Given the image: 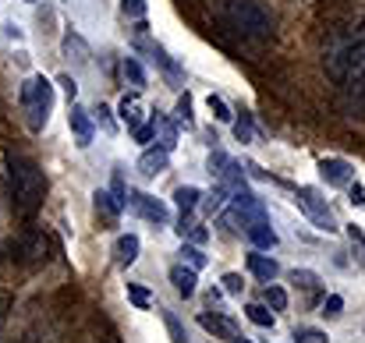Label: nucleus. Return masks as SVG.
Segmentation results:
<instances>
[{"mask_svg": "<svg viewBox=\"0 0 365 343\" xmlns=\"http://www.w3.org/2000/svg\"><path fill=\"white\" fill-rule=\"evenodd\" d=\"M7 188H11V206L21 216H32L43 199H46V174L39 170L36 159L29 156H11L7 159Z\"/></svg>", "mask_w": 365, "mask_h": 343, "instance_id": "nucleus-1", "label": "nucleus"}, {"mask_svg": "<svg viewBox=\"0 0 365 343\" xmlns=\"http://www.w3.org/2000/svg\"><path fill=\"white\" fill-rule=\"evenodd\" d=\"M224 21L245 39H269L273 18L259 0H224Z\"/></svg>", "mask_w": 365, "mask_h": 343, "instance_id": "nucleus-2", "label": "nucleus"}, {"mask_svg": "<svg viewBox=\"0 0 365 343\" xmlns=\"http://www.w3.org/2000/svg\"><path fill=\"white\" fill-rule=\"evenodd\" d=\"M18 100H21V110H25L29 127H32V131H43L50 114H53V85H50L43 75H32V78L21 82Z\"/></svg>", "mask_w": 365, "mask_h": 343, "instance_id": "nucleus-3", "label": "nucleus"}, {"mask_svg": "<svg viewBox=\"0 0 365 343\" xmlns=\"http://www.w3.org/2000/svg\"><path fill=\"white\" fill-rule=\"evenodd\" d=\"M11 258L21 262V265H43L50 258V241L43 230H21L14 241H11Z\"/></svg>", "mask_w": 365, "mask_h": 343, "instance_id": "nucleus-4", "label": "nucleus"}, {"mask_svg": "<svg viewBox=\"0 0 365 343\" xmlns=\"http://www.w3.org/2000/svg\"><path fill=\"white\" fill-rule=\"evenodd\" d=\"M294 202L305 209V216L312 220V227L316 230H323V233H334V230H337V220H334L327 199H323L316 188H298V191H294Z\"/></svg>", "mask_w": 365, "mask_h": 343, "instance_id": "nucleus-5", "label": "nucleus"}, {"mask_svg": "<svg viewBox=\"0 0 365 343\" xmlns=\"http://www.w3.org/2000/svg\"><path fill=\"white\" fill-rule=\"evenodd\" d=\"M124 206H131L142 220H149V223H156V227H163V223L170 220V209H167L160 199L145 195V191H128V202H124Z\"/></svg>", "mask_w": 365, "mask_h": 343, "instance_id": "nucleus-6", "label": "nucleus"}, {"mask_svg": "<svg viewBox=\"0 0 365 343\" xmlns=\"http://www.w3.org/2000/svg\"><path fill=\"white\" fill-rule=\"evenodd\" d=\"M231 202H235V209H238L245 220H248V227H252V223H266V220H269V213H266L262 199H259V195H252L248 188L235 191V195H231Z\"/></svg>", "mask_w": 365, "mask_h": 343, "instance_id": "nucleus-7", "label": "nucleus"}, {"mask_svg": "<svg viewBox=\"0 0 365 343\" xmlns=\"http://www.w3.org/2000/svg\"><path fill=\"white\" fill-rule=\"evenodd\" d=\"M319 174H323V181L334 184V188H344V184H351V177H355L351 163H344V159H323V163H319Z\"/></svg>", "mask_w": 365, "mask_h": 343, "instance_id": "nucleus-8", "label": "nucleus"}, {"mask_svg": "<svg viewBox=\"0 0 365 343\" xmlns=\"http://www.w3.org/2000/svg\"><path fill=\"white\" fill-rule=\"evenodd\" d=\"M248 273H252L255 280H262V283H273V280L280 276V265H277V258H269V255H262V251H252V255H248Z\"/></svg>", "mask_w": 365, "mask_h": 343, "instance_id": "nucleus-9", "label": "nucleus"}, {"mask_svg": "<svg viewBox=\"0 0 365 343\" xmlns=\"http://www.w3.org/2000/svg\"><path fill=\"white\" fill-rule=\"evenodd\" d=\"M167 159H170V152L160 149V145H153V149H145V152L138 156V170H142L145 177H156V174L167 170Z\"/></svg>", "mask_w": 365, "mask_h": 343, "instance_id": "nucleus-10", "label": "nucleus"}, {"mask_svg": "<svg viewBox=\"0 0 365 343\" xmlns=\"http://www.w3.org/2000/svg\"><path fill=\"white\" fill-rule=\"evenodd\" d=\"M199 326L202 329H210L213 337H220V340H235L238 337V326H235V319H227V315H199Z\"/></svg>", "mask_w": 365, "mask_h": 343, "instance_id": "nucleus-11", "label": "nucleus"}, {"mask_svg": "<svg viewBox=\"0 0 365 343\" xmlns=\"http://www.w3.org/2000/svg\"><path fill=\"white\" fill-rule=\"evenodd\" d=\"M68 124H71V131H75V142H78L82 149H89V145H93V120H89V114H86L82 107H71Z\"/></svg>", "mask_w": 365, "mask_h": 343, "instance_id": "nucleus-12", "label": "nucleus"}, {"mask_svg": "<svg viewBox=\"0 0 365 343\" xmlns=\"http://www.w3.org/2000/svg\"><path fill=\"white\" fill-rule=\"evenodd\" d=\"M170 283H174V290H178L181 297H192L199 280H195V269L181 262V265H170Z\"/></svg>", "mask_w": 365, "mask_h": 343, "instance_id": "nucleus-13", "label": "nucleus"}, {"mask_svg": "<svg viewBox=\"0 0 365 343\" xmlns=\"http://www.w3.org/2000/svg\"><path fill=\"white\" fill-rule=\"evenodd\" d=\"M93 206H96V213H100L107 223H118V216H121V209H124V202L118 195H110V191H96V195H93Z\"/></svg>", "mask_w": 365, "mask_h": 343, "instance_id": "nucleus-14", "label": "nucleus"}, {"mask_svg": "<svg viewBox=\"0 0 365 343\" xmlns=\"http://www.w3.org/2000/svg\"><path fill=\"white\" fill-rule=\"evenodd\" d=\"M118 114H121V120L128 124V131H138L142 120H145V110H142V103H138L135 96H124L121 107H118Z\"/></svg>", "mask_w": 365, "mask_h": 343, "instance_id": "nucleus-15", "label": "nucleus"}, {"mask_svg": "<svg viewBox=\"0 0 365 343\" xmlns=\"http://www.w3.org/2000/svg\"><path fill=\"white\" fill-rule=\"evenodd\" d=\"M149 127H153V138L160 142V149H167V152H170V149L178 145V131H174V124H170L167 117H153V124H149Z\"/></svg>", "mask_w": 365, "mask_h": 343, "instance_id": "nucleus-16", "label": "nucleus"}, {"mask_svg": "<svg viewBox=\"0 0 365 343\" xmlns=\"http://www.w3.org/2000/svg\"><path fill=\"white\" fill-rule=\"evenodd\" d=\"M138 237L135 233H124V237H118V244H114V258H118V265H131L135 258H138Z\"/></svg>", "mask_w": 365, "mask_h": 343, "instance_id": "nucleus-17", "label": "nucleus"}, {"mask_svg": "<svg viewBox=\"0 0 365 343\" xmlns=\"http://www.w3.org/2000/svg\"><path fill=\"white\" fill-rule=\"evenodd\" d=\"M64 53H68L75 64H89V46H86V39H82L78 32H68V36H64Z\"/></svg>", "mask_w": 365, "mask_h": 343, "instance_id": "nucleus-18", "label": "nucleus"}, {"mask_svg": "<svg viewBox=\"0 0 365 343\" xmlns=\"http://www.w3.org/2000/svg\"><path fill=\"white\" fill-rule=\"evenodd\" d=\"M245 233L252 237L255 248H277V233H273V227H269V220H266V223H252Z\"/></svg>", "mask_w": 365, "mask_h": 343, "instance_id": "nucleus-19", "label": "nucleus"}, {"mask_svg": "<svg viewBox=\"0 0 365 343\" xmlns=\"http://www.w3.org/2000/svg\"><path fill=\"white\" fill-rule=\"evenodd\" d=\"M199 199H202V191H199V188H192V184H185V188H178V191H174V202H178L181 216H188V213L199 206Z\"/></svg>", "mask_w": 365, "mask_h": 343, "instance_id": "nucleus-20", "label": "nucleus"}, {"mask_svg": "<svg viewBox=\"0 0 365 343\" xmlns=\"http://www.w3.org/2000/svg\"><path fill=\"white\" fill-rule=\"evenodd\" d=\"M124 78H128L135 89H145V71H142V64H138L135 57H124Z\"/></svg>", "mask_w": 365, "mask_h": 343, "instance_id": "nucleus-21", "label": "nucleus"}, {"mask_svg": "<svg viewBox=\"0 0 365 343\" xmlns=\"http://www.w3.org/2000/svg\"><path fill=\"white\" fill-rule=\"evenodd\" d=\"M227 163H231V156H224V152L217 149V152H210V159H206V174H210L213 181H220L224 170H227Z\"/></svg>", "mask_w": 365, "mask_h": 343, "instance_id": "nucleus-22", "label": "nucleus"}, {"mask_svg": "<svg viewBox=\"0 0 365 343\" xmlns=\"http://www.w3.org/2000/svg\"><path fill=\"white\" fill-rule=\"evenodd\" d=\"M245 315H248L255 326H262V329H269V326H273V312H269L266 305H248V308H245Z\"/></svg>", "mask_w": 365, "mask_h": 343, "instance_id": "nucleus-23", "label": "nucleus"}, {"mask_svg": "<svg viewBox=\"0 0 365 343\" xmlns=\"http://www.w3.org/2000/svg\"><path fill=\"white\" fill-rule=\"evenodd\" d=\"M224 199H227V188L220 184V188H213V195H206V199H202L199 206H202V209H206V213L213 216V213H220V209H224Z\"/></svg>", "mask_w": 365, "mask_h": 343, "instance_id": "nucleus-24", "label": "nucleus"}, {"mask_svg": "<svg viewBox=\"0 0 365 343\" xmlns=\"http://www.w3.org/2000/svg\"><path fill=\"white\" fill-rule=\"evenodd\" d=\"M181 258H185V265H192L195 273L206 265V255H202V248H199V244H185V248H181Z\"/></svg>", "mask_w": 365, "mask_h": 343, "instance_id": "nucleus-25", "label": "nucleus"}, {"mask_svg": "<svg viewBox=\"0 0 365 343\" xmlns=\"http://www.w3.org/2000/svg\"><path fill=\"white\" fill-rule=\"evenodd\" d=\"M266 301H269V308H273V312H284V308H287V294H284V287L266 283Z\"/></svg>", "mask_w": 365, "mask_h": 343, "instance_id": "nucleus-26", "label": "nucleus"}, {"mask_svg": "<svg viewBox=\"0 0 365 343\" xmlns=\"http://www.w3.org/2000/svg\"><path fill=\"white\" fill-rule=\"evenodd\" d=\"M163 322H167L170 343H185V329H181V322H178V315H174V312H163Z\"/></svg>", "mask_w": 365, "mask_h": 343, "instance_id": "nucleus-27", "label": "nucleus"}, {"mask_svg": "<svg viewBox=\"0 0 365 343\" xmlns=\"http://www.w3.org/2000/svg\"><path fill=\"white\" fill-rule=\"evenodd\" d=\"M128 297L138 305V308H149L153 305V297H149V290L145 287H138V283H128Z\"/></svg>", "mask_w": 365, "mask_h": 343, "instance_id": "nucleus-28", "label": "nucleus"}, {"mask_svg": "<svg viewBox=\"0 0 365 343\" xmlns=\"http://www.w3.org/2000/svg\"><path fill=\"white\" fill-rule=\"evenodd\" d=\"M341 312H344V297H341V294H330V297L323 301V315H327V319H337Z\"/></svg>", "mask_w": 365, "mask_h": 343, "instance_id": "nucleus-29", "label": "nucleus"}, {"mask_svg": "<svg viewBox=\"0 0 365 343\" xmlns=\"http://www.w3.org/2000/svg\"><path fill=\"white\" fill-rule=\"evenodd\" d=\"M291 280H294L298 287H305V290H312V287L319 283V276H316V273H309V269H294V273H291Z\"/></svg>", "mask_w": 365, "mask_h": 343, "instance_id": "nucleus-30", "label": "nucleus"}, {"mask_svg": "<svg viewBox=\"0 0 365 343\" xmlns=\"http://www.w3.org/2000/svg\"><path fill=\"white\" fill-rule=\"evenodd\" d=\"M178 120H181L185 127H192V124H195V117H192V100H188V96H181V100H178Z\"/></svg>", "mask_w": 365, "mask_h": 343, "instance_id": "nucleus-31", "label": "nucleus"}, {"mask_svg": "<svg viewBox=\"0 0 365 343\" xmlns=\"http://www.w3.org/2000/svg\"><path fill=\"white\" fill-rule=\"evenodd\" d=\"M294 343H327V333H319V329H298Z\"/></svg>", "mask_w": 365, "mask_h": 343, "instance_id": "nucleus-32", "label": "nucleus"}, {"mask_svg": "<svg viewBox=\"0 0 365 343\" xmlns=\"http://www.w3.org/2000/svg\"><path fill=\"white\" fill-rule=\"evenodd\" d=\"M206 103H210V110H213V117H217V120H231V110H227V103H224L220 96H210Z\"/></svg>", "mask_w": 365, "mask_h": 343, "instance_id": "nucleus-33", "label": "nucleus"}, {"mask_svg": "<svg viewBox=\"0 0 365 343\" xmlns=\"http://www.w3.org/2000/svg\"><path fill=\"white\" fill-rule=\"evenodd\" d=\"M121 11L128 18H142L145 14V0H121Z\"/></svg>", "mask_w": 365, "mask_h": 343, "instance_id": "nucleus-34", "label": "nucleus"}, {"mask_svg": "<svg viewBox=\"0 0 365 343\" xmlns=\"http://www.w3.org/2000/svg\"><path fill=\"white\" fill-rule=\"evenodd\" d=\"M348 237H351V244H355V255L365 262V233L359 227H348Z\"/></svg>", "mask_w": 365, "mask_h": 343, "instance_id": "nucleus-35", "label": "nucleus"}, {"mask_svg": "<svg viewBox=\"0 0 365 343\" xmlns=\"http://www.w3.org/2000/svg\"><path fill=\"white\" fill-rule=\"evenodd\" d=\"M224 290H227V294H242L245 290L242 276H238V273H227V276H224Z\"/></svg>", "mask_w": 365, "mask_h": 343, "instance_id": "nucleus-36", "label": "nucleus"}, {"mask_svg": "<svg viewBox=\"0 0 365 343\" xmlns=\"http://www.w3.org/2000/svg\"><path fill=\"white\" fill-rule=\"evenodd\" d=\"M235 134H238L242 142H252V120H248V117H242V120L235 124Z\"/></svg>", "mask_w": 365, "mask_h": 343, "instance_id": "nucleus-37", "label": "nucleus"}, {"mask_svg": "<svg viewBox=\"0 0 365 343\" xmlns=\"http://www.w3.org/2000/svg\"><path fill=\"white\" fill-rule=\"evenodd\" d=\"M96 114H100V124H103L107 131H114V127H118V124H114V117H110V110H107V107H100Z\"/></svg>", "mask_w": 365, "mask_h": 343, "instance_id": "nucleus-38", "label": "nucleus"}, {"mask_svg": "<svg viewBox=\"0 0 365 343\" xmlns=\"http://www.w3.org/2000/svg\"><path fill=\"white\" fill-rule=\"evenodd\" d=\"M61 85H64V93H68V100H75V93H78V85L71 82V75H64V78H61Z\"/></svg>", "mask_w": 365, "mask_h": 343, "instance_id": "nucleus-39", "label": "nucleus"}, {"mask_svg": "<svg viewBox=\"0 0 365 343\" xmlns=\"http://www.w3.org/2000/svg\"><path fill=\"white\" fill-rule=\"evenodd\" d=\"M351 202H355V206H365V188L362 184H351Z\"/></svg>", "mask_w": 365, "mask_h": 343, "instance_id": "nucleus-40", "label": "nucleus"}, {"mask_svg": "<svg viewBox=\"0 0 365 343\" xmlns=\"http://www.w3.org/2000/svg\"><path fill=\"white\" fill-rule=\"evenodd\" d=\"M4 315H7V301L0 297V322H4Z\"/></svg>", "mask_w": 365, "mask_h": 343, "instance_id": "nucleus-41", "label": "nucleus"}, {"mask_svg": "<svg viewBox=\"0 0 365 343\" xmlns=\"http://www.w3.org/2000/svg\"><path fill=\"white\" fill-rule=\"evenodd\" d=\"M231 343H252V340H245V337H235V340H231Z\"/></svg>", "mask_w": 365, "mask_h": 343, "instance_id": "nucleus-42", "label": "nucleus"}, {"mask_svg": "<svg viewBox=\"0 0 365 343\" xmlns=\"http://www.w3.org/2000/svg\"><path fill=\"white\" fill-rule=\"evenodd\" d=\"M100 343H114V340H100Z\"/></svg>", "mask_w": 365, "mask_h": 343, "instance_id": "nucleus-43", "label": "nucleus"}, {"mask_svg": "<svg viewBox=\"0 0 365 343\" xmlns=\"http://www.w3.org/2000/svg\"><path fill=\"white\" fill-rule=\"evenodd\" d=\"M29 4H36V0H29Z\"/></svg>", "mask_w": 365, "mask_h": 343, "instance_id": "nucleus-44", "label": "nucleus"}]
</instances>
